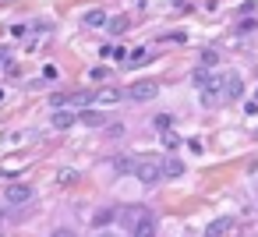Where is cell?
Instances as JSON below:
<instances>
[{
    "mask_svg": "<svg viewBox=\"0 0 258 237\" xmlns=\"http://www.w3.org/2000/svg\"><path fill=\"white\" fill-rule=\"evenodd\" d=\"M135 177L142 184H159L163 181V159H142V163H135Z\"/></svg>",
    "mask_w": 258,
    "mask_h": 237,
    "instance_id": "1",
    "label": "cell"
},
{
    "mask_svg": "<svg viewBox=\"0 0 258 237\" xmlns=\"http://www.w3.org/2000/svg\"><path fill=\"white\" fill-rule=\"evenodd\" d=\"M32 188L29 184H8V191H4V202L8 205H25V202H32Z\"/></svg>",
    "mask_w": 258,
    "mask_h": 237,
    "instance_id": "2",
    "label": "cell"
},
{
    "mask_svg": "<svg viewBox=\"0 0 258 237\" xmlns=\"http://www.w3.org/2000/svg\"><path fill=\"white\" fill-rule=\"evenodd\" d=\"M233 230H237L233 216H219V219H212V223L205 226V233H202V237H226V233H233Z\"/></svg>",
    "mask_w": 258,
    "mask_h": 237,
    "instance_id": "3",
    "label": "cell"
},
{
    "mask_svg": "<svg viewBox=\"0 0 258 237\" xmlns=\"http://www.w3.org/2000/svg\"><path fill=\"white\" fill-rule=\"evenodd\" d=\"M156 92H159V85H156V82H135V85H131V99H135V103L156 99Z\"/></svg>",
    "mask_w": 258,
    "mask_h": 237,
    "instance_id": "4",
    "label": "cell"
},
{
    "mask_svg": "<svg viewBox=\"0 0 258 237\" xmlns=\"http://www.w3.org/2000/svg\"><path fill=\"white\" fill-rule=\"evenodd\" d=\"M145 212H149L145 205H127V209H117V219H120V223H124V226L131 230V226H135V223H138V219H142Z\"/></svg>",
    "mask_w": 258,
    "mask_h": 237,
    "instance_id": "5",
    "label": "cell"
},
{
    "mask_svg": "<svg viewBox=\"0 0 258 237\" xmlns=\"http://www.w3.org/2000/svg\"><path fill=\"white\" fill-rule=\"evenodd\" d=\"M131 237H156V216H152V212H145V216L131 226Z\"/></svg>",
    "mask_w": 258,
    "mask_h": 237,
    "instance_id": "6",
    "label": "cell"
},
{
    "mask_svg": "<svg viewBox=\"0 0 258 237\" xmlns=\"http://www.w3.org/2000/svg\"><path fill=\"white\" fill-rule=\"evenodd\" d=\"M223 96H226V99H240V96H244V82H240V75L223 78Z\"/></svg>",
    "mask_w": 258,
    "mask_h": 237,
    "instance_id": "7",
    "label": "cell"
},
{
    "mask_svg": "<svg viewBox=\"0 0 258 237\" xmlns=\"http://www.w3.org/2000/svg\"><path fill=\"white\" fill-rule=\"evenodd\" d=\"M78 121H82L85 128H103V124H106V117H103V113H96V110H85V113H78Z\"/></svg>",
    "mask_w": 258,
    "mask_h": 237,
    "instance_id": "8",
    "label": "cell"
},
{
    "mask_svg": "<svg viewBox=\"0 0 258 237\" xmlns=\"http://www.w3.org/2000/svg\"><path fill=\"white\" fill-rule=\"evenodd\" d=\"M180 173H184V163H180L177 156L163 159V177H180Z\"/></svg>",
    "mask_w": 258,
    "mask_h": 237,
    "instance_id": "9",
    "label": "cell"
},
{
    "mask_svg": "<svg viewBox=\"0 0 258 237\" xmlns=\"http://www.w3.org/2000/svg\"><path fill=\"white\" fill-rule=\"evenodd\" d=\"M75 121H78V117H75L71 110H57V113H53V128H60V131H64V128H71Z\"/></svg>",
    "mask_w": 258,
    "mask_h": 237,
    "instance_id": "10",
    "label": "cell"
},
{
    "mask_svg": "<svg viewBox=\"0 0 258 237\" xmlns=\"http://www.w3.org/2000/svg\"><path fill=\"white\" fill-rule=\"evenodd\" d=\"M82 22H85V25H89V29H96V25H103V22H106V15H103V11H99V8H96V11H89V15H85V18H82Z\"/></svg>",
    "mask_w": 258,
    "mask_h": 237,
    "instance_id": "11",
    "label": "cell"
},
{
    "mask_svg": "<svg viewBox=\"0 0 258 237\" xmlns=\"http://www.w3.org/2000/svg\"><path fill=\"white\" fill-rule=\"evenodd\" d=\"M202 64H205L202 71H212V68L219 64V53H216V50H205V53H202Z\"/></svg>",
    "mask_w": 258,
    "mask_h": 237,
    "instance_id": "12",
    "label": "cell"
},
{
    "mask_svg": "<svg viewBox=\"0 0 258 237\" xmlns=\"http://www.w3.org/2000/svg\"><path fill=\"white\" fill-rule=\"evenodd\" d=\"M113 166H117V173H135V159H113Z\"/></svg>",
    "mask_w": 258,
    "mask_h": 237,
    "instance_id": "13",
    "label": "cell"
},
{
    "mask_svg": "<svg viewBox=\"0 0 258 237\" xmlns=\"http://www.w3.org/2000/svg\"><path fill=\"white\" fill-rule=\"evenodd\" d=\"M152 124H156L159 131H170V124H173V117H170V113H156V121H152Z\"/></svg>",
    "mask_w": 258,
    "mask_h": 237,
    "instance_id": "14",
    "label": "cell"
},
{
    "mask_svg": "<svg viewBox=\"0 0 258 237\" xmlns=\"http://www.w3.org/2000/svg\"><path fill=\"white\" fill-rule=\"evenodd\" d=\"M124 29H127V18H113L110 22V32H124Z\"/></svg>",
    "mask_w": 258,
    "mask_h": 237,
    "instance_id": "15",
    "label": "cell"
},
{
    "mask_svg": "<svg viewBox=\"0 0 258 237\" xmlns=\"http://www.w3.org/2000/svg\"><path fill=\"white\" fill-rule=\"evenodd\" d=\"M106 75H110V71H106V68H92V71H89V78H92V82H103V78H106Z\"/></svg>",
    "mask_w": 258,
    "mask_h": 237,
    "instance_id": "16",
    "label": "cell"
},
{
    "mask_svg": "<svg viewBox=\"0 0 258 237\" xmlns=\"http://www.w3.org/2000/svg\"><path fill=\"white\" fill-rule=\"evenodd\" d=\"M113 216H117V209H103V212L96 216V223H106V219H113Z\"/></svg>",
    "mask_w": 258,
    "mask_h": 237,
    "instance_id": "17",
    "label": "cell"
},
{
    "mask_svg": "<svg viewBox=\"0 0 258 237\" xmlns=\"http://www.w3.org/2000/svg\"><path fill=\"white\" fill-rule=\"evenodd\" d=\"M184 39H187L184 32H170V36H166V43H184Z\"/></svg>",
    "mask_w": 258,
    "mask_h": 237,
    "instance_id": "18",
    "label": "cell"
},
{
    "mask_svg": "<svg viewBox=\"0 0 258 237\" xmlns=\"http://www.w3.org/2000/svg\"><path fill=\"white\" fill-rule=\"evenodd\" d=\"M50 237H75V233H71V230H53Z\"/></svg>",
    "mask_w": 258,
    "mask_h": 237,
    "instance_id": "19",
    "label": "cell"
}]
</instances>
